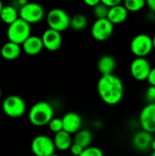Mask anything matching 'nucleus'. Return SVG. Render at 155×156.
<instances>
[{
    "mask_svg": "<svg viewBox=\"0 0 155 156\" xmlns=\"http://www.w3.org/2000/svg\"><path fill=\"white\" fill-rule=\"evenodd\" d=\"M44 48L42 38L38 36H30L23 44L22 49L25 53L30 56L39 54Z\"/></svg>",
    "mask_w": 155,
    "mask_h": 156,
    "instance_id": "15",
    "label": "nucleus"
},
{
    "mask_svg": "<svg viewBox=\"0 0 155 156\" xmlns=\"http://www.w3.org/2000/svg\"><path fill=\"white\" fill-rule=\"evenodd\" d=\"M153 48L155 49V35L153 37Z\"/></svg>",
    "mask_w": 155,
    "mask_h": 156,
    "instance_id": "35",
    "label": "nucleus"
},
{
    "mask_svg": "<svg viewBox=\"0 0 155 156\" xmlns=\"http://www.w3.org/2000/svg\"><path fill=\"white\" fill-rule=\"evenodd\" d=\"M88 25V19L83 14H76L70 18V27L76 31L83 30Z\"/></svg>",
    "mask_w": 155,
    "mask_h": 156,
    "instance_id": "22",
    "label": "nucleus"
},
{
    "mask_svg": "<svg viewBox=\"0 0 155 156\" xmlns=\"http://www.w3.org/2000/svg\"><path fill=\"white\" fill-rule=\"evenodd\" d=\"M130 48L136 58H146L153 49V37L147 34H138L132 39Z\"/></svg>",
    "mask_w": 155,
    "mask_h": 156,
    "instance_id": "4",
    "label": "nucleus"
},
{
    "mask_svg": "<svg viewBox=\"0 0 155 156\" xmlns=\"http://www.w3.org/2000/svg\"><path fill=\"white\" fill-rule=\"evenodd\" d=\"M139 120L143 131L155 133V103H148L143 108Z\"/></svg>",
    "mask_w": 155,
    "mask_h": 156,
    "instance_id": "11",
    "label": "nucleus"
},
{
    "mask_svg": "<svg viewBox=\"0 0 155 156\" xmlns=\"http://www.w3.org/2000/svg\"><path fill=\"white\" fill-rule=\"evenodd\" d=\"M151 150H153V152H155V139L153 140V142L151 144Z\"/></svg>",
    "mask_w": 155,
    "mask_h": 156,
    "instance_id": "33",
    "label": "nucleus"
},
{
    "mask_svg": "<svg viewBox=\"0 0 155 156\" xmlns=\"http://www.w3.org/2000/svg\"><path fill=\"white\" fill-rule=\"evenodd\" d=\"M153 140V134L150 133H147L143 130L141 132H137L133 138H132V144L135 149L138 151H147L151 149V144Z\"/></svg>",
    "mask_w": 155,
    "mask_h": 156,
    "instance_id": "14",
    "label": "nucleus"
},
{
    "mask_svg": "<svg viewBox=\"0 0 155 156\" xmlns=\"http://www.w3.org/2000/svg\"><path fill=\"white\" fill-rule=\"evenodd\" d=\"M53 139L47 135H37L31 142V151L36 156H51L55 154Z\"/></svg>",
    "mask_w": 155,
    "mask_h": 156,
    "instance_id": "8",
    "label": "nucleus"
},
{
    "mask_svg": "<svg viewBox=\"0 0 155 156\" xmlns=\"http://www.w3.org/2000/svg\"><path fill=\"white\" fill-rule=\"evenodd\" d=\"M70 18L65 10L58 7L52 8L47 15V22L49 28L60 33L70 27Z\"/></svg>",
    "mask_w": 155,
    "mask_h": 156,
    "instance_id": "5",
    "label": "nucleus"
},
{
    "mask_svg": "<svg viewBox=\"0 0 155 156\" xmlns=\"http://www.w3.org/2000/svg\"><path fill=\"white\" fill-rule=\"evenodd\" d=\"M69 151H70V154H71L72 156H80L81 154H82V152L84 151V148H82L80 145L73 143V144L71 145Z\"/></svg>",
    "mask_w": 155,
    "mask_h": 156,
    "instance_id": "28",
    "label": "nucleus"
},
{
    "mask_svg": "<svg viewBox=\"0 0 155 156\" xmlns=\"http://www.w3.org/2000/svg\"><path fill=\"white\" fill-rule=\"evenodd\" d=\"M80 156H104L102 150L96 146H90L85 148Z\"/></svg>",
    "mask_w": 155,
    "mask_h": 156,
    "instance_id": "26",
    "label": "nucleus"
},
{
    "mask_svg": "<svg viewBox=\"0 0 155 156\" xmlns=\"http://www.w3.org/2000/svg\"><path fill=\"white\" fill-rule=\"evenodd\" d=\"M48 125V129L55 134L63 131V122H62V119L60 118H53Z\"/></svg>",
    "mask_w": 155,
    "mask_h": 156,
    "instance_id": "25",
    "label": "nucleus"
},
{
    "mask_svg": "<svg viewBox=\"0 0 155 156\" xmlns=\"http://www.w3.org/2000/svg\"><path fill=\"white\" fill-rule=\"evenodd\" d=\"M100 1V0H85V4L90 7H95Z\"/></svg>",
    "mask_w": 155,
    "mask_h": 156,
    "instance_id": "31",
    "label": "nucleus"
},
{
    "mask_svg": "<svg viewBox=\"0 0 155 156\" xmlns=\"http://www.w3.org/2000/svg\"><path fill=\"white\" fill-rule=\"evenodd\" d=\"M109 7H107L101 1L95 6L93 7V14L97 19H103L107 18L108 13H109Z\"/></svg>",
    "mask_w": 155,
    "mask_h": 156,
    "instance_id": "24",
    "label": "nucleus"
},
{
    "mask_svg": "<svg viewBox=\"0 0 155 156\" xmlns=\"http://www.w3.org/2000/svg\"><path fill=\"white\" fill-rule=\"evenodd\" d=\"M4 5H3V3H2V1H0V15H1V12H2V10H3V8H4Z\"/></svg>",
    "mask_w": 155,
    "mask_h": 156,
    "instance_id": "34",
    "label": "nucleus"
},
{
    "mask_svg": "<svg viewBox=\"0 0 155 156\" xmlns=\"http://www.w3.org/2000/svg\"><path fill=\"white\" fill-rule=\"evenodd\" d=\"M92 133L89 130H80L79 131L73 139L74 144H77L79 145H80L82 148H88L90 146H91V142H92Z\"/></svg>",
    "mask_w": 155,
    "mask_h": 156,
    "instance_id": "21",
    "label": "nucleus"
},
{
    "mask_svg": "<svg viewBox=\"0 0 155 156\" xmlns=\"http://www.w3.org/2000/svg\"><path fill=\"white\" fill-rule=\"evenodd\" d=\"M147 80H148L150 86H153V87H155V67L152 69V70H151V72H150V74H149V76H148Z\"/></svg>",
    "mask_w": 155,
    "mask_h": 156,
    "instance_id": "30",
    "label": "nucleus"
},
{
    "mask_svg": "<svg viewBox=\"0 0 155 156\" xmlns=\"http://www.w3.org/2000/svg\"><path fill=\"white\" fill-rule=\"evenodd\" d=\"M63 131L69 133V134H76L81 130L82 119L79 114L74 112H69L66 113L62 118Z\"/></svg>",
    "mask_w": 155,
    "mask_h": 156,
    "instance_id": "13",
    "label": "nucleus"
},
{
    "mask_svg": "<svg viewBox=\"0 0 155 156\" xmlns=\"http://www.w3.org/2000/svg\"><path fill=\"white\" fill-rule=\"evenodd\" d=\"M97 68L101 76L111 75L116 69V60L111 55L101 56L98 60Z\"/></svg>",
    "mask_w": 155,
    "mask_h": 156,
    "instance_id": "17",
    "label": "nucleus"
},
{
    "mask_svg": "<svg viewBox=\"0 0 155 156\" xmlns=\"http://www.w3.org/2000/svg\"><path fill=\"white\" fill-rule=\"evenodd\" d=\"M21 50L22 48L20 45L8 41L2 46L0 53L3 58L6 60H14L20 56Z\"/></svg>",
    "mask_w": 155,
    "mask_h": 156,
    "instance_id": "18",
    "label": "nucleus"
},
{
    "mask_svg": "<svg viewBox=\"0 0 155 156\" xmlns=\"http://www.w3.org/2000/svg\"><path fill=\"white\" fill-rule=\"evenodd\" d=\"M128 14H129V12L125 8V6L122 4H120V5L109 9L107 19L113 25H119V24H122L126 21V19L128 17Z\"/></svg>",
    "mask_w": 155,
    "mask_h": 156,
    "instance_id": "16",
    "label": "nucleus"
},
{
    "mask_svg": "<svg viewBox=\"0 0 155 156\" xmlns=\"http://www.w3.org/2000/svg\"><path fill=\"white\" fill-rule=\"evenodd\" d=\"M152 69L153 68L146 58H135L130 65V72L133 79L138 81L146 80Z\"/></svg>",
    "mask_w": 155,
    "mask_h": 156,
    "instance_id": "10",
    "label": "nucleus"
},
{
    "mask_svg": "<svg viewBox=\"0 0 155 156\" xmlns=\"http://www.w3.org/2000/svg\"><path fill=\"white\" fill-rule=\"evenodd\" d=\"M45 16L44 7L37 3H27L19 8V17L29 25L40 22Z\"/></svg>",
    "mask_w": 155,
    "mask_h": 156,
    "instance_id": "7",
    "label": "nucleus"
},
{
    "mask_svg": "<svg viewBox=\"0 0 155 156\" xmlns=\"http://www.w3.org/2000/svg\"><path fill=\"white\" fill-rule=\"evenodd\" d=\"M44 48L49 51L58 50L62 44L61 33L51 28L46 29L41 36Z\"/></svg>",
    "mask_w": 155,
    "mask_h": 156,
    "instance_id": "12",
    "label": "nucleus"
},
{
    "mask_svg": "<svg viewBox=\"0 0 155 156\" xmlns=\"http://www.w3.org/2000/svg\"><path fill=\"white\" fill-rule=\"evenodd\" d=\"M145 96L149 103H155V87L149 86L145 91Z\"/></svg>",
    "mask_w": 155,
    "mask_h": 156,
    "instance_id": "27",
    "label": "nucleus"
},
{
    "mask_svg": "<svg viewBox=\"0 0 155 156\" xmlns=\"http://www.w3.org/2000/svg\"><path fill=\"white\" fill-rule=\"evenodd\" d=\"M114 29V25L107 18L96 19L91 26L90 33L94 39L98 41H105L109 39Z\"/></svg>",
    "mask_w": 155,
    "mask_h": 156,
    "instance_id": "9",
    "label": "nucleus"
},
{
    "mask_svg": "<svg viewBox=\"0 0 155 156\" xmlns=\"http://www.w3.org/2000/svg\"><path fill=\"white\" fill-rule=\"evenodd\" d=\"M26 102L17 95H10L2 103L3 112L11 118H19L26 112Z\"/></svg>",
    "mask_w": 155,
    "mask_h": 156,
    "instance_id": "6",
    "label": "nucleus"
},
{
    "mask_svg": "<svg viewBox=\"0 0 155 156\" xmlns=\"http://www.w3.org/2000/svg\"><path fill=\"white\" fill-rule=\"evenodd\" d=\"M1 96H2V90H1V89H0V98H1Z\"/></svg>",
    "mask_w": 155,
    "mask_h": 156,
    "instance_id": "37",
    "label": "nucleus"
},
{
    "mask_svg": "<svg viewBox=\"0 0 155 156\" xmlns=\"http://www.w3.org/2000/svg\"><path fill=\"white\" fill-rule=\"evenodd\" d=\"M8 41L22 45L31 36V27L20 17L13 24L8 26L6 31Z\"/></svg>",
    "mask_w": 155,
    "mask_h": 156,
    "instance_id": "3",
    "label": "nucleus"
},
{
    "mask_svg": "<svg viewBox=\"0 0 155 156\" xmlns=\"http://www.w3.org/2000/svg\"><path fill=\"white\" fill-rule=\"evenodd\" d=\"M150 156H155V152H153V153L151 154V155Z\"/></svg>",
    "mask_w": 155,
    "mask_h": 156,
    "instance_id": "36",
    "label": "nucleus"
},
{
    "mask_svg": "<svg viewBox=\"0 0 155 156\" xmlns=\"http://www.w3.org/2000/svg\"><path fill=\"white\" fill-rule=\"evenodd\" d=\"M53 142L55 144L56 149L59 151H67L69 150L71 145L73 144V139L71 137V134L65 131H61L55 134L53 138Z\"/></svg>",
    "mask_w": 155,
    "mask_h": 156,
    "instance_id": "19",
    "label": "nucleus"
},
{
    "mask_svg": "<svg viewBox=\"0 0 155 156\" xmlns=\"http://www.w3.org/2000/svg\"><path fill=\"white\" fill-rule=\"evenodd\" d=\"M123 5L128 12H138L146 5V2L144 0H125Z\"/></svg>",
    "mask_w": 155,
    "mask_h": 156,
    "instance_id": "23",
    "label": "nucleus"
},
{
    "mask_svg": "<svg viewBox=\"0 0 155 156\" xmlns=\"http://www.w3.org/2000/svg\"><path fill=\"white\" fill-rule=\"evenodd\" d=\"M51 156H59V155H58V154H54L53 155H51Z\"/></svg>",
    "mask_w": 155,
    "mask_h": 156,
    "instance_id": "38",
    "label": "nucleus"
},
{
    "mask_svg": "<svg viewBox=\"0 0 155 156\" xmlns=\"http://www.w3.org/2000/svg\"><path fill=\"white\" fill-rule=\"evenodd\" d=\"M101 2L109 8H111V7H114L120 4H122V1L121 0H101Z\"/></svg>",
    "mask_w": 155,
    "mask_h": 156,
    "instance_id": "29",
    "label": "nucleus"
},
{
    "mask_svg": "<svg viewBox=\"0 0 155 156\" xmlns=\"http://www.w3.org/2000/svg\"><path fill=\"white\" fill-rule=\"evenodd\" d=\"M54 118V110L48 101H38L35 103L28 112L30 122L37 127L48 125Z\"/></svg>",
    "mask_w": 155,
    "mask_h": 156,
    "instance_id": "2",
    "label": "nucleus"
},
{
    "mask_svg": "<svg viewBox=\"0 0 155 156\" xmlns=\"http://www.w3.org/2000/svg\"><path fill=\"white\" fill-rule=\"evenodd\" d=\"M0 18L5 24L9 26L19 18V12L13 5H5L1 12Z\"/></svg>",
    "mask_w": 155,
    "mask_h": 156,
    "instance_id": "20",
    "label": "nucleus"
},
{
    "mask_svg": "<svg viewBox=\"0 0 155 156\" xmlns=\"http://www.w3.org/2000/svg\"><path fill=\"white\" fill-rule=\"evenodd\" d=\"M97 90L100 98L108 105H116L122 101L124 96V84L116 75L101 76L97 83Z\"/></svg>",
    "mask_w": 155,
    "mask_h": 156,
    "instance_id": "1",
    "label": "nucleus"
},
{
    "mask_svg": "<svg viewBox=\"0 0 155 156\" xmlns=\"http://www.w3.org/2000/svg\"><path fill=\"white\" fill-rule=\"evenodd\" d=\"M146 5H148L149 9L151 10V12L155 14V0H147Z\"/></svg>",
    "mask_w": 155,
    "mask_h": 156,
    "instance_id": "32",
    "label": "nucleus"
}]
</instances>
